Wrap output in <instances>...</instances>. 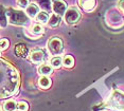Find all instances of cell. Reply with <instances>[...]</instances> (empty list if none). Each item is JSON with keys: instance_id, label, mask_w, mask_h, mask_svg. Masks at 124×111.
I'll list each match as a JSON object with an SVG mask.
<instances>
[{"instance_id": "1", "label": "cell", "mask_w": 124, "mask_h": 111, "mask_svg": "<svg viewBox=\"0 0 124 111\" xmlns=\"http://www.w3.org/2000/svg\"><path fill=\"white\" fill-rule=\"evenodd\" d=\"M19 88L18 71L10 62L1 58V72H0V89L1 98H7L17 93Z\"/></svg>"}, {"instance_id": "2", "label": "cell", "mask_w": 124, "mask_h": 111, "mask_svg": "<svg viewBox=\"0 0 124 111\" xmlns=\"http://www.w3.org/2000/svg\"><path fill=\"white\" fill-rule=\"evenodd\" d=\"M4 14L8 17L9 23L12 25L24 27L30 21V17L28 16V14L21 10H17V8L14 7H7Z\"/></svg>"}, {"instance_id": "3", "label": "cell", "mask_w": 124, "mask_h": 111, "mask_svg": "<svg viewBox=\"0 0 124 111\" xmlns=\"http://www.w3.org/2000/svg\"><path fill=\"white\" fill-rule=\"evenodd\" d=\"M106 107L112 110L124 111V92L115 89L106 102Z\"/></svg>"}, {"instance_id": "4", "label": "cell", "mask_w": 124, "mask_h": 111, "mask_svg": "<svg viewBox=\"0 0 124 111\" xmlns=\"http://www.w3.org/2000/svg\"><path fill=\"white\" fill-rule=\"evenodd\" d=\"M63 48H64L63 40L58 36H53L52 38L49 39V41L47 44V49L49 51V53L53 56L60 55L62 51H63Z\"/></svg>"}, {"instance_id": "5", "label": "cell", "mask_w": 124, "mask_h": 111, "mask_svg": "<svg viewBox=\"0 0 124 111\" xmlns=\"http://www.w3.org/2000/svg\"><path fill=\"white\" fill-rule=\"evenodd\" d=\"M64 19L66 21V23H68L70 25L78 23V20L81 19V13L78 11V8L75 7H68V10L66 11V13L64 15Z\"/></svg>"}, {"instance_id": "6", "label": "cell", "mask_w": 124, "mask_h": 111, "mask_svg": "<svg viewBox=\"0 0 124 111\" xmlns=\"http://www.w3.org/2000/svg\"><path fill=\"white\" fill-rule=\"evenodd\" d=\"M29 58L33 64H36V65L45 64V61H46V59H47V53L44 49L36 48V49H33L30 52Z\"/></svg>"}, {"instance_id": "7", "label": "cell", "mask_w": 124, "mask_h": 111, "mask_svg": "<svg viewBox=\"0 0 124 111\" xmlns=\"http://www.w3.org/2000/svg\"><path fill=\"white\" fill-rule=\"evenodd\" d=\"M51 7L53 12L60 16H64L66 11L68 10V5L64 1V0H52Z\"/></svg>"}, {"instance_id": "8", "label": "cell", "mask_w": 124, "mask_h": 111, "mask_svg": "<svg viewBox=\"0 0 124 111\" xmlns=\"http://www.w3.org/2000/svg\"><path fill=\"white\" fill-rule=\"evenodd\" d=\"M78 7H80L84 12H91L94 10L97 1L95 0H78Z\"/></svg>"}, {"instance_id": "9", "label": "cell", "mask_w": 124, "mask_h": 111, "mask_svg": "<svg viewBox=\"0 0 124 111\" xmlns=\"http://www.w3.org/2000/svg\"><path fill=\"white\" fill-rule=\"evenodd\" d=\"M14 52H15V55L19 58H26L29 54V50H28L27 45L22 42H19L15 45L14 48Z\"/></svg>"}, {"instance_id": "10", "label": "cell", "mask_w": 124, "mask_h": 111, "mask_svg": "<svg viewBox=\"0 0 124 111\" xmlns=\"http://www.w3.org/2000/svg\"><path fill=\"white\" fill-rule=\"evenodd\" d=\"M37 72L41 76H49L53 73V67L51 66V64H41L38 67Z\"/></svg>"}, {"instance_id": "11", "label": "cell", "mask_w": 124, "mask_h": 111, "mask_svg": "<svg viewBox=\"0 0 124 111\" xmlns=\"http://www.w3.org/2000/svg\"><path fill=\"white\" fill-rule=\"evenodd\" d=\"M39 12H40V10H39V7L36 3H30L29 7L26 8V13L28 14V16L32 19L36 18V16L38 15Z\"/></svg>"}, {"instance_id": "12", "label": "cell", "mask_w": 124, "mask_h": 111, "mask_svg": "<svg viewBox=\"0 0 124 111\" xmlns=\"http://www.w3.org/2000/svg\"><path fill=\"white\" fill-rule=\"evenodd\" d=\"M2 110L3 111H18V104L14 99H8L2 104Z\"/></svg>"}, {"instance_id": "13", "label": "cell", "mask_w": 124, "mask_h": 111, "mask_svg": "<svg viewBox=\"0 0 124 111\" xmlns=\"http://www.w3.org/2000/svg\"><path fill=\"white\" fill-rule=\"evenodd\" d=\"M38 85H39V87H40L41 89L47 90V89H49V88L51 87L52 81H51V78H50L49 76H41V77L38 79Z\"/></svg>"}, {"instance_id": "14", "label": "cell", "mask_w": 124, "mask_h": 111, "mask_svg": "<svg viewBox=\"0 0 124 111\" xmlns=\"http://www.w3.org/2000/svg\"><path fill=\"white\" fill-rule=\"evenodd\" d=\"M61 21H62V16L57 15V14L53 13L51 16H50V19H49V22H48V24H49L50 28H57L58 25L61 24Z\"/></svg>"}, {"instance_id": "15", "label": "cell", "mask_w": 124, "mask_h": 111, "mask_svg": "<svg viewBox=\"0 0 124 111\" xmlns=\"http://www.w3.org/2000/svg\"><path fill=\"white\" fill-rule=\"evenodd\" d=\"M30 32H31L32 35H34V36H40V35H43V34L45 33V29H44L43 24L37 22V23L33 24L32 27H31Z\"/></svg>"}, {"instance_id": "16", "label": "cell", "mask_w": 124, "mask_h": 111, "mask_svg": "<svg viewBox=\"0 0 124 111\" xmlns=\"http://www.w3.org/2000/svg\"><path fill=\"white\" fill-rule=\"evenodd\" d=\"M36 21L38 22V23H41V24H46L49 22V19H50V16L49 14H48L46 11H40V12L38 13V15L36 16Z\"/></svg>"}, {"instance_id": "17", "label": "cell", "mask_w": 124, "mask_h": 111, "mask_svg": "<svg viewBox=\"0 0 124 111\" xmlns=\"http://www.w3.org/2000/svg\"><path fill=\"white\" fill-rule=\"evenodd\" d=\"M50 64H51V66L53 68H55V69H60V68L63 66V58L58 55L53 56V57L50 59Z\"/></svg>"}, {"instance_id": "18", "label": "cell", "mask_w": 124, "mask_h": 111, "mask_svg": "<svg viewBox=\"0 0 124 111\" xmlns=\"http://www.w3.org/2000/svg\"><path fill=\"white\" fill-rule=\"evenodd\" d=\"M63 66L65 68H72L74 66V59L71 55H65L63 57Z\"/></svg>"}, {"instance_id": "19", "label": "cell", "mask_w": 124, "mask_h": 111, "mask_svg": "<svg viewBox=\"0 0 124 111\" xmlns=\"http://www.w3.org/2000/svg\"><path fill=\"white\" fill-rule=\"evenodd\" d=\"M29 110V104L24 101H21L18 103V111H28Z\"/></svg>"}, {"instance_id": "20", "label": "cell", "mask_w": 124, "mask_h": 111, "mask_svg": "<svg viewBox=\"0 0 124 111\" xmlns=\"http://www.w3.org/2000/svg\"><path fill=\"white\" fill-rule=\"evenodd\" d=\"M10 47V41L7 38H1V51H4L9 49Z\"/></svg>"}, {"instance_id": "21", "label": "cell", "mask_w": 124, "mask_h": 111, "mask_svg": "<svg viewBox=\"0 0 124 111\" xmlns=\"http://www.w3.org/2000/svg\"><path fill=\"white\" fill-rule=\"evenodd\" d=\"M29 4H30L29 0H17V5L20 8H27L29 7Z\"/></svg>"}, {"instance_id": "22", "label": "cell", "mask_w": 124, "mask_h": 111, "mask_svg": "<svg viewBox=\"0 0 124 111\" xmlns=\"http://www.w3.org/2000/svg\"><path fill=\"white\" fill-rule=\"evenodd\" d=\"M118 7H119L121 12L124 13V0H119L118 1Z\"/></svg>"}]
</instances>
